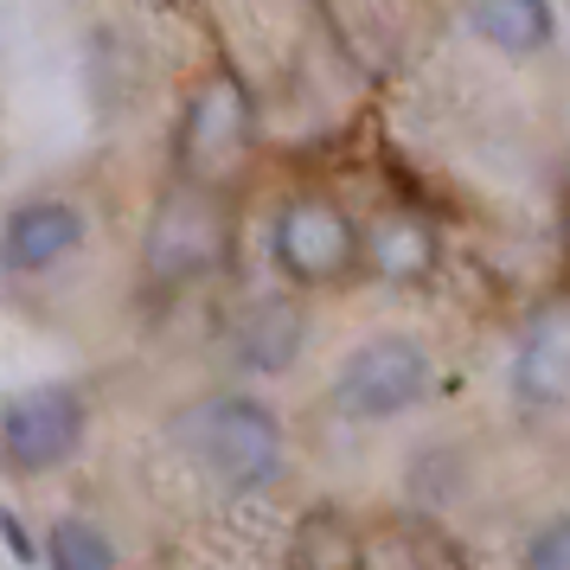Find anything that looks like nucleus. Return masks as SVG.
I'll return each mask as SVG.
<instances>
[{
  "mask_svg": "<svg viewBox=\"0 0 570 570\" xmlns=\"http://www.w3.org/2000/svg\"><path fill=\"white\" fill-rule=\"evenodd\" d=\"M180 436L206 462L212 481H225V488L250 493V488H269L283 474V423L250 391H218L206 404H193L180 423Z\"/></svg>",
  "mask_w": 570,
  "mask_h": 570,
  "instance_id": "obj_1",
  "label": "nucleus"
},
{
  "mask_svg": "<svg viewBox=\"0 0 570 570\" xmlns=\"http://www.w3.org/2000/svg\"><path fill=\"white\" fill-rule=\"evenodd\" d=\"M430 391V353L411 334H372L360 340L334 372V404L360 423H391Z\"/></svg>",
  "mask_w": 570,
  "mask_h": 570,
  "instance_id": "obj_2",
  "label": "nucleus"
},
{
  "mask_svg": "<svg viewBox=\"0 0 570 570\" xmlns=\"http://www.w3.org/2000/svg\"><path fill=\"white\" fill-rule=\"evenodd\" d=\"M90 404L71 385H27L0 404V462L13 474H52L83 449Z\"/></svg>",
  "mask_w": 570,
  "mask_h": 570,
  "instance_id": "obj_3",
  "label": "nucleus"
},
{
  "mask_svg": "<svg viewBox=\"0 0 570 570\" xmlns=\"http://www.w3.org/2000/svg\"><path fill=\"white\" fill-rule=\"evenodd\" d=\"M269 257L288 283L327 288L360 263V225L334 199H288L269 225Z\"/></svg>",
  "mask_w": 570,
  "mask_h": 570,
  "instance_id": "obj_4",
  "label": "nucleus"
},
{
  "mask_svg": "<svg viewBox=\"0 0 570 570\" xmlns=\"http://www.w3.org/2000/svg\"><path fill=\"white\" fill-rule=\"evenodd\" d=\"M83 244V212L71 199H27L0 225V269L7 276H46Z\"/></svg>",
  "mask_w": 570,
  "mask_h": 570,
  "instance_id": "obj_5",
  "label": "nucleus"
},
{
  "mask_svg": "<svg viewBox=\"0 0 570 570\" xmlns=\"http://www.w3.org/2000/svg\"><path fill=\"white\" fill-rule=\"evenodd\" d=\"M244 129H250V97H244V83H237L232 71H212V78L199 83L193 109H186V135H180L186 160H193V167H199V160L218 167V160L244 141Z\"/></svg>",
  "mask_w": 570,
  "mask_h": 570,
  "instance_id": "obj_6",
  "label": "nucleus"
},
{
  "mask_svg": "<svg viewBox=\"0 0 570 570\" xmlns=\"http://www.w3.org/2000/svg\"><path fill=\"white\" fill-rule=\"evenodd\" d=\"M468 27L481 46L507 58H532L551 46V32H558V13H551V0H468Z\"/></svg>",
  "mask_w": 570,
  "mask_h": 570,
  "instance_id": "obj_7",
  "label": "nucleus"
},
{
  "mask_svg": "<svg viewBox=\"0 0 570 570\" xmlns=\"http://www.w3.org/2000/svg\"><path fill=\"white\" fill-rule=\"evenodd\" d=\"M302 353V314L288 302H263L257 314L237 321V365L244 372H283Z\"/></svg>",
  "mask_w": 570,
  "mask_h": 570,
  "instance_id": "obj_8",
  "label": "nucleus"
},
{
  "mask_svg": "<svg viewBox=\"0 0 570 570\" xmlns=\"http://www.w3.org/2000/svg\"><path fill=\"white\" fill-rule=\"evenodd\" d=\"M46 570H116V544L104 525L65 513L46 525Z\"/></svg>",
  "mask_w": 570,
  "mask_h": 570,
  "instance_id": "obj_9",
  "label": "nucleus"
},
{
  "mask_svg": "<svg viewBox=\"0 0 570 570\" xmlns=\"http://www.w3.org/2000/svg\"><path fill=\"white\" fill-rule=\"evenodd\" d=\"M372 263H379L385 276H423V263H430V232H423L416 218H385L379 237H372Z\"/></svg>",
  "mask_w": 570,
  "mask_h": 570,
  "instance_id": "obj_10",
  "label": "nucleus"
},
{
  "mask_svg": "<svg viewBox=\"0 0 570 570\" xmlns=\"http://www.w3.org/2000/svg\"><path fill=\"white\" fill-rule=\"evenodd\" d=\"M295 564L302 570H353L360 564V544L346 539L334 519H314L308 532H302V544H295Z\"/></svg>",
  "mask_w": 570,
  "mask_h": 570,
  "instance_id": "obj_11",
  "label": "nucleus"
},
{
  "mask_svg": "<svg viewBox=\"0 0 570 570\" xmlns=\"http://www.w3.org/2000/svg\"><path fill=\"white\" fill-rule=\"evenodd\" d=\"M525 570H570V513L544 519L525 539Z\"/></svg>",
  "mask_w": 570,
  "mask_h": 570,
  "instance_id": "obj_12",
  "label": "nucleus"
},
{
  "mask_svg": "<svg viewBox=\"0 0 570 570\" xmlns=\"http://www.w3.org/2000/svg\"><path fill=\"white\" fill-rule=\"evenodd\" d=\"M564 7H570V0H564Z\"/></svg>",
  "mask_w": 570,
  "mask_h": 570,
  "instance_id": "obj_13",
  "label": "nucleus"
}]
</instances>
